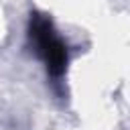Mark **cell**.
<instances>
[{"label": "cell", "mask_w": 130, "mask_h": 130, "mask_svg": "<svg viewBox=\"0 0 130 130\" xmlns=\"http://www.w3.org/2000/svg\"><path fill=\"white\" fill-rule=\"evenodd\" d=\"M28 41L35 49V53L43 59L49 75L61 77L67 69L69 61V49L65 41L59 37V32L53 26V20L47 14L32 12L28 20Z\"/></svg>", "instance_id": "cell-1"}]
</instances>
